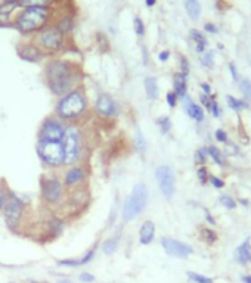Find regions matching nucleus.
Returning <instances> with one entry per match:
<instances>
[{
    "label": "nucleus",
    "instance_id": "obj_19",
    "mask_svg": "<svg viewBox=\"0 0 251 283\" xmlns=\"http://www.w3.org/2000/svg\"><path fill=\"white\" fill-rule=\"evenodd\" d=\"M155 237V224L147 220L142 226H141V230H139V240L142 245H150L151 242L154 240Z\"/></svg>",
    "mask_w": 251,
    "mask_h": 283
},
{
    "label": "nucleus",
    "instance_id": "obj_10",
    "mask_svg": "<svg viewBox=\"0 0 251 283\" xmlns=\"http://www.w3.org/2000/svg\"><path fill=\"white\" fill-rule=\"evenodd\" d=\"M65 130L67 126L64 121H61L56 117H49L43 121V124L40 126L39 130V138L37 139H43V141H55L62 142L65 136Z\"/></svg>",
    "mask_w": 251,
    "mask_h": 283
},
{
    "label": "nucleus",
    "instance_id": "obj_52",
    "mask_svg": "<svg viewBox=\"0 0 251 283\" xmlns=\"http://www.w3.org/2000/svg\"><path fill=\"white\" fill-rule=\"evenodd\" d=\"M205 217L208 218V223H210V224H216V221H214L213 215L210 214V211H205Z\"/></svg>",
    "mask_w": 251,
    "mask_h": 283
},
{
    "label": "nucleus",
    "instance_id": "obj_30",
    "mask_svg": "<svg viewBox=\"0 0 251 283\" xmlns=\"http://www.w3.org/2000/svg\"><path fill=\"white\" fill-rule=\"evenodd\" d=\"M200 61L204 67H207V68H211V67L214 65V55H213V52H210V50H205V52H202V53H201V56H200Z\"/></svg>",
    "mask_w": 251,
    "mask_h": 283
},
{
    "label": "nucleus",
    "instance_id": "obj_1",
    "mask_svg": "<svg viewBox=\"0 0 251 283\" xmlns=\"http://www.w3.org/2000/svg\"><path fill=\"white\" fill-rule=\"evenodd\" d=\"M45 83L52 93L61 97L79 87L80 71L71 61L53 58L45 67Z\"/></svg>",
    "mask_w": 251,
    "mask_h": 283
},
{
    "label": "nucleus",
    "instance_id": "obj_42",
    "mask_svg": "<svg viewBox=\"0 0 251 283\" xmlns=\"http://www.w3.org/2000/svg\"><path fill=\"white\" fill-rule=\"evenodd\" d=\"M213 99H216V97H214V96L210 97L208 94H201L200 96L201 103H202L207 109H210V106H211V100H213Z\"/></svg>",
    "mask_w": 251,
    "mask_h": 283
},
{
    "label": "nucleus",
    "instance_id": "obj_18",
    "mask_svg": "<svg viewBox=\"0 0 251 283\" xmlns=\"http://www.w3.org/2000/svg\"><path fill=\"white\" fill-rule=\"evenodd\" d=\"M235 258L240 264L247 266L251 264V243L250 239L244 240L237 249H235Z\"/></svg>",
    "mask_w": 251,
    "mask_h": 283
},
{
    "label": "nucleus",
    "instance_id": "obj_54",
    "mask_svg": "<svg viewBox=\"0 0 251 283\" xmlns=\"http://www.w3.org/2000/svg\"><path fill=\"white\" fill-rule=\"evenodd\" d=\"M243 282L251 283V276H244V278H243Z\"/></svg>",
    "mask_w": 251,
    "mask_h": 283
},
{
    "label": "nucleus",
    "instance_id": "obj_44",
    "mask_svg": "<svg viewBox=\"0 0 251 283\" xmlns=\"http://www.w3.org/2000/svg\"><path fill=\"white\" fill-rule=\"evenodd\" d=\"M180 68H182L180 72H183V74L188 75V72H189V61L185 56H180Z\"/></svg>",
    "mask_w": 251,
    "mask_h": 283
},
{
    "label": "nucleus",
    "instance_id": "obj_31",
    "mask_svg": "<svg viewBox=\"0 0 251 283\" xmlns=\"http://www.w3.org/2000/svg\"><path fill=\"white\" fill-rule=\"evenodd\" d=\"M240 89H241V93L244 96V99L247 102H251V81L249 78H244L240 83Z\"/></svg>",
    "mask_w": 251,
    "mask_h": 283
},
{
    "label": "nucleus",
    "instance_id": "obj_15",
    "mask_svg": "<svg viewBox=\"0 0 251 283\" xmlns=\"http://www.w3.org/2000/svg\"><path fill=\"white\" fill-rule=\"evenodd\" d=\"M18 55L21 56V59L28 61V62H39V61H42L46 56L33 42L21 43L18 46Z\"/></svg>",
    "mask_w": 251,
    "mask_h": 283
},
{
    "label": "nucleus",
    "instance_id": "obj_48",
    "mask_svg": "<svg viewBox=\"0 0 251 283\" xmlns=\"http://www.w3.org/2000/svg\"><path fill=\"white\" fill-rule=\"evenodd\" d=\"M204 30H205L207 33H211V34H216V33H217V27H216L214 24H211V22H207V24L204 25Z\"/></svg>",
    "mask_w": 251,
    "mask_h": 283
},
{
    "label": "nucleus",
    "instance_id": "obj_13",
    "mask_svg": "<svg viewBox=\"0 0 251 283\" xmlns=\"http://www.w3.org/2000/svg\"><path fill=\"white\" fill-rule=\"evenodd\" d=\"M161 245H163V249L166 251V254L170 257H174V258H188L194 252L191 245L180 242L177 239H171V237H163Z\"/></svg>",
    "mask_w": 251,
    "mask_h": 283
},
{
    "label": "nucleus",
    "instance_id": "obj_35",
    "mask_svg": "<svg viewBox=\"0 0 251 283\" xmlns=\"http://www.w3.org/2000/svg\"><path fill=\"white\" fill-rule=\"evenodd\" d=\"M188 278H189L191 282L194 283H213L211 279H208V278H205L202 275H198V273H188Z\"/></svg>",
    "mask_w": 251,
    "mask_h": 283
},
{
    "label": "nucleus",
    "instance_id": "obj_33",
    "mask_svg": "<svg viewBox=\"0 0 251 283\" xmlns=\"http://www.w3.org/2000/svg\"><path fill=\"white\" fill-rule=\"evenodd\" d=\"M207 156H208V150H207V147H201V149H198V150L195 152V156H194L195 164H198V165L202 167V165L207 162Z\"/></svg>",
    "mask_w": 251,
    "mask_h": 283
},
{
    "label": "nucleus",
    "instance_id": "obj_17",
    "mask_svg": "<svg viewBox=\"0 0 251 283\" xmlns=\"http://www.w3.org/2000/svg\"><path fill=\"white\" fill-rule=\"evenodd\" d=\"M183 102H185V111H186V114L192 118V120H195V121H204V109L201 108L198 103H195L191 97H183Z\"/></svg>",
    "mask_w": 251,
    "mask_h": 283
},
{
    "label": "nucleus",
    "instance_id": "obj_47",
    "mask_svg": "<svg viewBox=\"0 0 251 283\" xmlns=\"http://www.w3.org/2000/svg\"><path fill=\"white\" fill-rule=\"evenodd\" d=\"M80 281L86 283H92L95 281V278H93L90 273H82V275H80Z\"/></svg>",
    "mask_w": 251,
    "mask_h": 283
},
{
    "label": "nucleus",
    "instance_id": "obj_21",
    "mask_svg": "<svg viewBox=\"0 0 251 283\" xmlns=\"http://www.w3.org/2000/svg\"><path fill=\"white\" fill-rule=\"evenodd\" d=\"M145 92H147V97L150 100H155L158 97L160 89H158V81L155 77H147L145 78Z\"/></svg>",
    "mask_w": 251,
    "mask_h": 283
},
{
    "label": "nucleus",
    "instance_id": "obj_7",
    "mask_svg": "<svg viewBox=\"0 0 251 283\" xmlns=\"http://www.w3.org/2000/svg\"><path fill=\"white\" fill-rule=\"evenodd\" d=\"M147 204H148V189L144 183H139L133 188L130 196L126 199L123 205V220L124 221L135 220L139 214L144 212Z\"/></svg>",
    "mask_w": 251,
    "mask_h": 283
},
{
    "label": "nucleus",
    "instance_id": "obj_29",
    "mask_svg": "<svg viewBox=\"0 0 251 283\" xmlns=\"http://www.w3.org/2000/svg\"><path fill=\"white\" fill-rule=\"evenodd\" d=\"M157 124H158V127H160V130H161L163 135H167L171 130V120L168 117H160L157 120Z\"/></svg>",
    "mask_w": 251,
    "mask_h": 283
},
{
    "label": "nucleus",
    "instance_id": "obj_20",
    "mask_svg": "<svg viewBox=\"0 0 251 283\" xmlns=\"http://www.w3.org/2000/svg\"><path fill=\"white\" fill-rule=\"evenodd\" d=\"M19 7V4L16 1H9L0 6V24H7L12 21V15L13 12Z\"/></svg>",
    "mask_w": 251,
    "mask_h": 283
},
{
    "label": "nucleus",
    "instance_id": "obj_12",
    "mask_svg": "<svg viewBox=\"0 0 251 283\" xmlns=\"http://www.w3.org/2000/svg\"><path fill=\"white\" fill-rule=\"evenodd\" d=\"M95 111L103 120H112L120 115V105L109 94L99 93L95 100Z\"/></svg>",
    "mask_w": 251,
    "mask_h": 283
},
{
    "label": "nucleus",
    "instance_id": "obj_57",
    "mask_svg": "<svg viewBox=\"0 0 251 283\" xmlns=\"http://www.w3.org/2000/svg\"><path fill=\"white\" fill-rule=\"evenodd\" d=\"M34 283H37V282H34Z\"/></svg>",
    "mask_w": 251,
    "mask_h": 283
},
{
    "label": "nucleus",
    "instance_id": "obj_3",
    "mask_svg": "<svg viewBox=\"0 0 251 283\" xmlns=\"http://www.w3.org/2000/svg\"><path fill=\"white\" fill-rule=\"evenodd\" d=\"M50 7H24L12 19V25L24 36H36L52 24Z\"/></svg>",
    "mask_w": 251,
    "mask_h": 283
},
{
    "label": "nucleus",
    "instance_id": "obj_2",
    "mask_svg": "<svg viewBox=\"0 0 251 283\" xmlns=\"http://www.w3.org/2000/svg\"><path fill=\"white\" fill-rule=\"evenodd\" d=\"M89 112V100L80 87L61 96L55 105V117L64 123L76 124Z\"/></svg>",
    "mask_w": 251,
    "mask_h": 283
},
{
    "label": "nucleus",
    "instance_id": "obj_40",
    "mask_svg": "<svg viewBox=\"0 0 251 283\" xmlns=\"http://www.w3.org/2000/svg\"><path fill=\"white\" fill-rule=\"evenodd\" d=\"M210 111L213 112V115H214L216 118H219V117L222 115V108L219 106V103L216 102V99H213V100H211V106H210Z\"/></svg>",
    "mask_w": 251,
    "mask_h": 283
},
{
    "label": "nucleus",
    "instance_id": "obj_53",
    "mask_svg": "<svg viewBox=\"0 0 251 283\" xmlns=\"http://www.w3.org/2000/svg\"><path fill=\"white\" fill-rule=\"evenodd\" d=\"M145 3H147V6H154L155 3H157V0H145Z\"/></svg>",
    "mask_w": 251,
    "mask_h": 283
},
{
    "label": "nucleus",
    "instance_id": "obj_28",
    "mask_svg": "<svg viewBox=\"0 0 251 283\" xmlns=\"http://www.w3.org/2000/svg\"><path fill=\"white\" fill-rule=\"evenodd\" d=\"M102 248H103V252H105V254H108V255L114 254V252H115V249L118 248V237H117V236H114V237H111V239L105 240Z\"/></svg>",
    "mask_w": 251,
    "mask_h": 283
},
{
    "label": "nucleus",
    "instance_id": "obj_24",
    "mask_svg": "<svg viewBox=\"0 0 251 283\" xmlns=\"http://www.w3.org/2000/svg\"><path fill=\"white\" fill-rule=\"evenodd\" d=\"M185 7L191 19L197 21L201 16V4L198 0H185Z\"/></svg>",
    "mask_w": 251,
    "mask_h": 283
},
{
    "label": "nucleus",
    "instance_id": "obj_14",
    "mask_svg": "<svg viewBox=\"0 0 251 283\" xmlns=\"http://www.w3.org/2000/svg\"><path fill=\"white\" fill-rule=\"evenodd\" d=\"M87 177V171L82 167V165H73L68 167L67 171L64 173V186L65 189H74L80 186Z\"/></svg>",
    "mask_w": 251,
    "mask_h": 283
},
{
    "label": "nucleus",
    "instance_id": "obj_38",
    "mask_svg": "<svg viewBox=\"0 0 251 283\" xmlns=\"http://www.w3.org/2000/svg\"><path fill=\"white\" fill-rule=\"evenodd\" d=\"M166 99H167L168 106H170V108H174V106L177 105V99H179V96L174 93V92H168V93L166 94Z\"/></svg>",
    "mask_w": 251,
    "mask_h": 283
},
{
    "label": "nucleus",
    "instance_id": "obj_32",
    "mask_svg": "<svg viewBox=\"0 0 251 283\" xmlns=\"http://www.w3.org/2000/svg\"><path fill=\"white\" fill-rule=\"evenodd\" d=\"M219 202L225 207V208H228V210H235L237 208V201L232 198V196H229V195H222L220 198H219Z\"/></svg>",
    "mask_w": 251,
    "mask_h": 283
},
{
    "label": "nucleus",
    "instance_id": "obj_56",
    "mask_svg": "<svg viewBox=\"0 0 251 283\" xmlns=\"http://www.w3.org/2000/svg\"><path fill=\"white\" fill-rule=\"evenodd\" d=\"M56 283H73L71 281H58Z\"/></svg>",
    "mask_w": 251,
    "mask_h": 283
},
{
    "label": "nucleus",
    "instance_id": "obj_6",
    "mask_svg": "<svg viewBox=\"0 0 251 283\" xmlns=\"http://www.w3.org/2000/svg\"><path fill=\"white\" fill-rule=\"evenodd\" d=\"M37 155L42 162L52 170L64 167V146L62 142L37 139Z\"/></svg>",
    "mask_w": 251,
    "mask_h": 283
},
{
    "label": "nucleus",
    "instance_id": "obj_36",
    "mask_svg": "<svg viewBox=\"0 0 251 283\" xmlns=\"http://www.w3.org/2000/svg\"><path fill=\"white\" fill-rule=\"evenodd\" d=\"M133 27H135V33H136L138 36H144V34H145V25H144V21H142L141 18H135Z\"/></svg>",
    "mask_w": 251,
    "mask_h": 283
},
{
    "label": "nucleus",
    "instance_id": "obj_37",
    "mask_svg": "<svg viewBox=\"0 0 251 283\" xmlns=\"http://www.w3.org/2000/svg\"><path fill=\"white\" fill-rule=\"evenodd\" d=\"M197 174H198V180L201 182V185H207V182L210 180L208 170H207L205 167H200V168H198V171H197Z\"/></svg>",
    "mask_w": 251,
    "mask_h": 283
},
{
    "label": "nucleus",
    "instance_id": "obj_49",
    "mask_svg": "<svg viewBox=\"0 0 251 283\" xmlns=\"http://www.w3.org/2000/svg\"><path fill=\"white\" fill-rule=\"evenodd\" d=\"M229 71H231V74H232V78H234V81H238V72H237L235 64H229Z\"/></svg>",
    "mask_w": 251,
    "mask_h": 283
},
{
    "label": "nucleus",
    "instance_id": "obj_41",
    "mask_svg": "<svg viewBox=\"0 0 251 283\" xmlns=\"http://www.w3.org/2000/svg\"><path fill=\"white\" fill-rule=\"evenodd\" d=\"M136 143H138L139 150H141V152H145V149H147V143H145V139H144V136H142V133H141V132H138V136H136Z\"/></svg>",
    "mask_w": 251,
    "mask_h": 283
},
{
    "label": "nucleus",
    "instance_id": "obj_25",
    "mask_svg": "<svg viewBox=\"0 0 251 283\" xmlns=\"http://www.w3.org/2000/svg\"><path fill=\"white\" fill-rule=\"evenodd\" d=\"M55 25L67 36V34H70V33L74 30V19H73L70 15H65V16H62V18H59V19L55 22Z\"/></svg>",
    "mask_w": 251,
    "mask_h": 283
},
{
    "label": "nucleus",
    "instance_id": "obj_51",
    "mask_svg": "<svg viewBox=\"0 0 251 283\" xmlns=\"http://www.w3.org/2000/svg\"><path fill=\"white\" fill-rule=\"evenodd\" d=\"M201 89H202V92H204V94H211V87H210V84H207V83H202L201 84Z\"/></svg>",
    "mask_w": 251,
    "mask_h": 283
},
{
    "label": "nucleus",
    "instance_id": "obj_16",
    "mask_svg": "<svg viewBox=\"0 0 251 283\" xmlns=\"http://www.w3.org/2000/svg\"><path fill=\"white\" fill-rule=\"evenodd\" d=\"M188 75L183 72H176L173 75V92L179 97H186L188 96Z\"/></svg>",
    "mask_w": 251,
    "mask_h": 283
},
{
    "label": "nucleus",
    "instance_id": "obj_22",
    "mask_svg": "<svg viewBox=\"0 0 251 283\" xmlns=\"http://www.w3.org/2000/svg\"><path fill=\"white\" fill-rule=\"evenodd\" d=\"M191 37H192V40L195 42V50H197L198 53H202V52L207 50L208 40H207V37H205L201 31H198V30H191Z\"/></svg>",
    "mask_w": 251,
    "mask_h": 283
},
{
    "label": "nucleus",
    "instance_id": "obj_4",
    "mask_svg": "<svg viewBox=\"0 0 251 283\" xmlns=\"http://www.w3.org/2000/svg\"><path fill=\"white\" fill-rule=\"evenodd\" d=\"M64 146V167L77 165L84 153V136L77 124L67 126L65 136L62 139Z\"/></svg>",
    "mask_w": 251,
    "mask_h": 283
},
{
    "label": "nucleus",
    "instance_id": "obj_27",
    "mask_svg": "<svg viewBox=\"0 0 251 283\" xmlns=\"http://www.w3.org/2000/svg\"><path fill=\"white\" fill-rule=\"evenodd\" d=\"M207 150H208V156H211V158H213V161H214L217 165H220V167H225V165H226V162H225V158H223L222 152H220L216 146H208V147H207Z\"/></svg>",
    "mask_w": 251,
    "mask_h": 283
},
{
    "label": "nucleus",
    "instance_id": "obj_5",
    "mask_svg": "<svg viewBox=\"0 0 251 283\" xmlns=\"http://www.w3.org/2000/svg\"><path fill=\"white\" fill-rule=\"evenodd\" d=\"M33 43L46 56H53L65 47V34L55 24H50L33 37Z\"/></svg>",
    "mask_w": 251,
    "mask_h": 283
},
{
    "label": "nucleus",
    "instance_id": "obj_9",
    "mask_svg": "<svg viewBox=\"0 0 251 283\" xmlns=\"http://www.w3.org/2000/svg\"><path fill=\"white\" fill-rule=\"evenodd\" d=\"M3 214H4V221L9 226V229H16L24 214V202L18 196L7 193L6 204L3 207Z\"/></svg>",
    "mask_w": 251,
    "mask_h": 283
},
{
    "label": "nucleus",
    "instance_id": "obj_23",
    "mask_svg": "<svg viewBox=\"0 0 251 283\" xmlns=\"http://www.w3.org/2000/svg\"><path fill=\"white\" fill-rule=\"evenodd\" d=\"M55 0H19L18 4L21 9L24 7H50L53 6Z\"/></svg>",
    "mask_w": 251,
    "mask_h": 283
},
{
    "label": "nucleus",
    "instance_id": "obj_45",
    "mask_svg": "<svg viewBox=\"0 0 251 283\" xmlns=\"http://www.w3.org/2000/svg\"><path fill=\"white\" fill-rule=\"evenodd\" d=\"M95 252H96V249H90V251H89V252H87L83 258H80L82 266H83V264H87L89 261H92V260H93V257H95Z\"/></svg>",
    "mask_w": 251,
    "mask_h": 283
},
{
    "label": "nucleus",
    "instance_id": "obj_43",
    "mask_svg": "<svg viewBox=\"0 0 251 283\" xmlns=\"http://www.w3.org/2000/svg\"><path fill=\"white\" fill-rule=\"evenodd\" d=\"M211 185H213V188L216 189H222L225 186V182L222 180V179H217V177H214V176H210V180H208Z\"/></svg>",
    "mask_w": 251,
    "mask_h": 283
},
{
    "label": "nucleus",
    "instance_id": "obj_39",
    "mask_svg": "<svg viewBox=\"0 0 251 283\" xmlns=\"http://www.w3.org/2000/svg\"><path fill=\"white\" fill-rule=\"evenodd\" d=\"M214 136H216V141L220 142V143H228V133L225 132V130H222V129H219V130H216V133H214Z\"/></svg>",
    "mask_w": 251,
    "mask_h": 283
},
{
    "label": "nucleus",
    "instance_id": "obj_50",
    "mask_svg": "<svg viewBox=\"0 0 251 283\" xmlns=\"http://www.w3.org/2000/svg\"><path fill=\"white\" fill-rule=\"evenodd\" d=\"M168 56H170V52H168V50H164V52H161V53L158 55V59H160L161 62H166V61L168 59Z\"/></svg>",
    "mask_w": 251,
    "mask_h": 283
},
{
    "label": "nucleus",
    "instance_id": "obj_34",
    "mask_svg": "<svg viewBox=\"0 0 251 283\" xmlns=\"http://www.w3.org/2000/svg\"><path fill=\"white\" fill-rule=\"evenodd\" d=\"M201 236H202V239H204L207 243H214V242L217 240V237H219L214 230H210V229H202V230H201Z\"/></svg>",
    "mask_w": 251,
    "mask_h": 283
},
{
    "label": "nucleus",
    "instance_id": "obj_26",
    "mask_svg": "<svg viewBox=\"0 0 251 283\" xmlns=\"http://www.w3.org/2000/svg\"><path fill=\"white\" fill-rule=\"evenodd\" d=\"M226 100H228V105H229V108L231 109H234V111H243V109H247L250 105H249V102L244 99H237V97H234V96H226Z\"/></svg>",
    "mask_w": 251,
    "mask_h": 283
},
{
    "label": "nucleus",
    "instance_id": "obj_46",
    "mask_svg": "<svg viewBox=\"0 0 251 283\" xmlns=\"http://www.w3.org/2000/svg\"><path fill=\"white\" fill-rule=\"evenodd\" d=\"M6 198H7V192L0 186V211L3 210V207L6 204Z\"/></svg>",
    "mask_w": 251,
    "mask_h": 283
},
{
    "label": "nucleus",
    "instance_id": "obj_8",
    "mask_svg": "<svg viewBox=\"0 0 251 283\" xmlns=\"http://www.w3.org/2000/svg\"><path fill=\"white\" fill-rule=\"evenodd\" d=\"M42 198L48 205H59L65 198V186L56 176H46L42 180Z\"/></svg>",
    "mask_w": 251,
    "mask_h": 283
},
{
    "label": "nucleus",
    "instance_id": "obj_55",
    "mask_svg": "<svg viewBox=\"0 0 251 283\" xmlns=\"http://www.w3.org/2000/svg\"><path fill=\"white\" fill-rule=\"evenodd\" d=\"M9 1H13V0H0V6L4 4V3H9Z\"/></svg>",
    "mask_w": 251,
    "mask_h": 283
},
{
    "label": "nucleus",
    "instance_id": "obj_11",
    "mask_svg": "<svg viewBox=\"0 0 251 283\" xmlns=\"http://www.w3.org/2000/svg\"><path fill=\"white\" fill-rule=\"evenodd\" d=\"M155 179H157L158 188L164 195V198L167 201L173 199L174 190H176V180H174L173 170L168 165H160L155 170Z\"/></svg>",
    "mask_w": 251,
    "mask_h": 283
}]
</instances>
